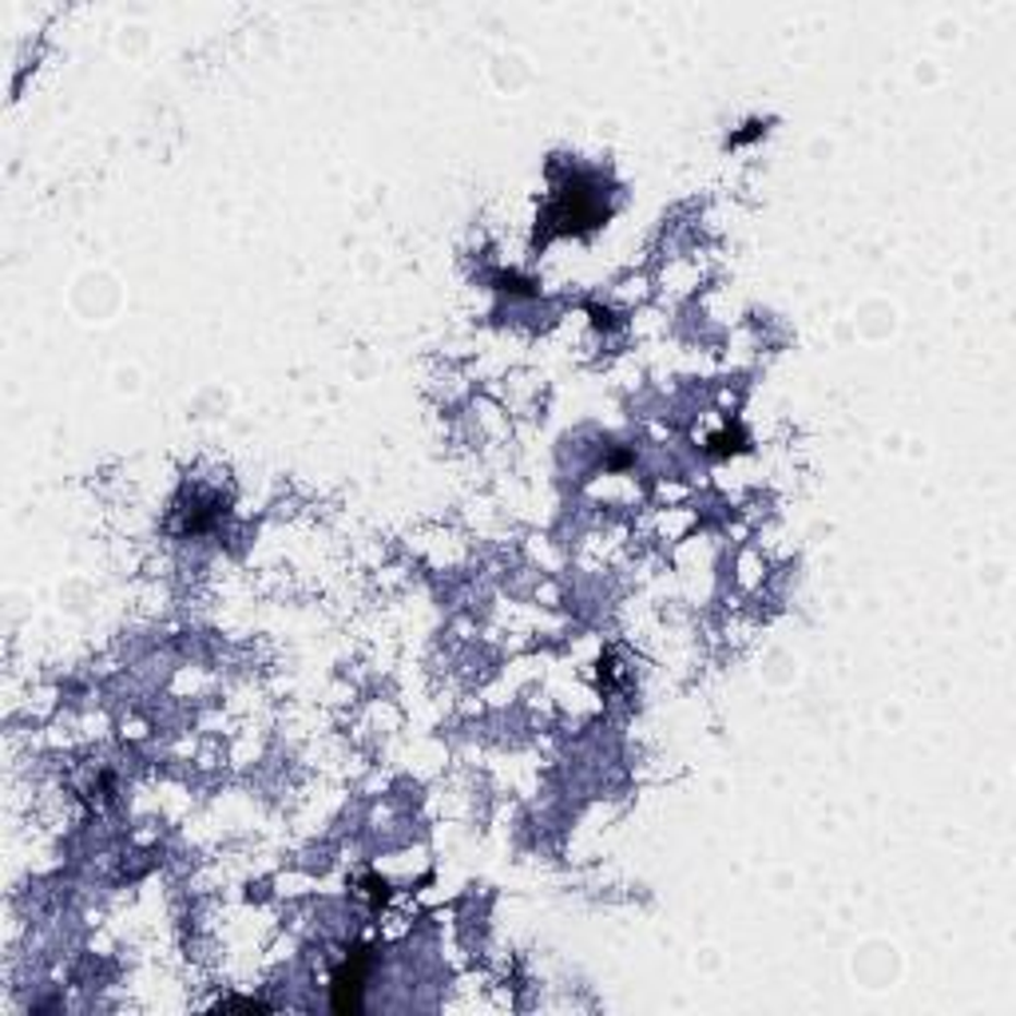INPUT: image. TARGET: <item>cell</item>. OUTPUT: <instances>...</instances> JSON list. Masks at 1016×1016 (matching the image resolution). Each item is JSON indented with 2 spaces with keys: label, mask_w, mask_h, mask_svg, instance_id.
Wrapping results in <instances>:
<instances>
[{
  "label": "cell",
  "mask_w": 1016,
  "mask_h": 1016,
  "mask_svg": "<svg viewBox=\"0 0 1016 1016\" xmlns=\"http://www.w3.org/2000/svg\"><path fill=\"white\" fill-rule=\"evenodd\" d=\"M366 949L350 953L346 957V965L338 969V977H334V1008L338 1013H350V1008L361 1005V981H366V957H361Z\"/></svg>",
  "instance_id": "6da1fadb"
}]
</instances>
